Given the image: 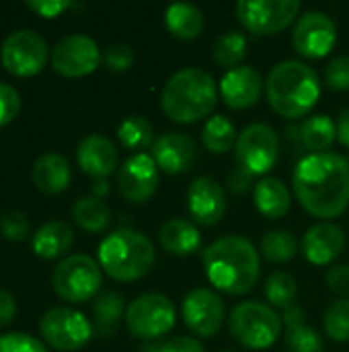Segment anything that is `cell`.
I'll list each match as a JSON object with an SVG mask.
<instances>
[{
  "instance_id": "1",
  "label": "cell",
  "mask_w": 349,
  "mask_h": 352,
  "mask_svg": "<svg viewBox=\"0 0 349 352\" xmlns=\"http://www.w3.org/2000/svg\"><path fill=\"white\" fill-rule=\"evenodd\" d=\"M294 192L306 212L335 219L349 206V163L337 153H313L292 173Z\"/></svg>"
},
{
  "instance_id": "2",
  "label": "cell",
  "mask_w": 349,
  "mask_h": 352,
  "mask_svg": "<svg viewBox=\"0 0 349 352\" xmlns=\"http://www.w3.org/2000/svg\"><path fill=\"white\" fill-rule=\"evenodd\" d=\"M204 270L218 291L226 295H245L259 280V252L249 239L241 235H226L206 248Z\"/></svg>"
},
{
  "instance_id": "3",
  "label": "cell",
  "mask_w": 349,
  "mask_h": 352,
  "mask_svg": "<svg viewBox=\"0 0 349 352\" xmlns=\"http://www.w3.org/2000/svg\"><path fill=\"white\" fill-rule=\"evenodd\" d=\"M265 93L276 113L288 120H296L306 116L319 101L321 80L315 68L306 62L284 60L269 70Z\"/></svg>"
},
{
  "instance_id": "4",
  "label": "cell",
  "mask_w": 349,
  "mask_h": 352,
  "mask_svg": "<svg viewBox=\"0 0 349 352\" xmlns=\"http://www.w3.org/2000/svg\"><path fill=\"white\" fill-rule=\"evenodd\" d=\"M218 101V89L210 72L187 66L177 70L160 91L163 111L179 124H193L208 118Z\"/></svg>"
},
{
  "instance_id": "5",
  "label": "cell",
  "mask_w": 349,
  "mask_h": 352,
  "mask_svg": "<svg viewBox=\"0 0 349 352\" xmlns=\"http://www.w3.org/2000/svg\"><path fill=\"white\" fill-rule=\"evenodd\" d=\"M152 241L134 229H119L109 233L99 245L101 268L119 283H132L146 276L154 266Z\"/></svg>"
},
{
  "instance_id": "6",
  "label": "cell",
  "mask_w": 349,
  "mask_h": 352,
  "mask_svg": "<svg viewBox=\"0 0 349 352\" xmlns=\"http://www.w3.org/2000/svg\"><path fill=\"white\" fill-rule=\"evenodd\" d=\"M230 336L245 349L263 351L276 344L282 334V318L265 303L243 301L228 318Z\"/></svg>"
},
{
  "instance_id": "7",
  "label": "cell",
  "mask_w": 349,
  "mask_h": 352,
  "mask_svg": "<svg viewBox=\"0 0 349 352\" xmlns=\"http://www.w3.org/2000/svg\"><path fill=\"white\" fill-rule=\"evenodd\" d=\"M101 280L99 264L84 254L68 256L53 268L51 274L56 295L68 303H84L95 297L101 289Z\"/></svg>"
},
{
  "instance_id": "8",
  "label": "cell",
  "mask_w": 349,
  "mask_h": 352,
  "mask_svg": "<svg viewBox=\"0 0 349 352\" xmlns=\"http://www.w3.org/2000/svg\"><path fill=\"white\" fill-rule=\"evenodd\" d=\"M175 305L160 293H144L136 297L125 311L128 330L142 340H154L165 336L175 326Z\"/></svg>"
},
{
  "instance_id": "9",
  "label": "cell",
  "mask_w": 349,
  "mask_h": 352,
  "mask_svg": "<svg viewBox=\"0 0 349 352\" xmlns=\"http://www.w3.org/2000/svg\"><path fill=\"white\" fill-rule=\"evenodd\" d=\"M234 155L241 169H245L253 177L265 175L278 161L280 138L276 130L267 124H249L237 138Z\"/></svg>"
},
{
  "instance_id": "10",
  "label": "cell",
  "mask_w": 349,
  "mask_h": 352,
  "mask_svg": "<svg viewBox=\"0 0 349 352\" xmlns=\"http://www.w3.org/2000/svg\"><path fill=\"white\" fill-rule=\"evenodd\" d=\"M47 56V41L31 29H19L10 33L0 47V62L14 76H33L41 72Z\"/></svg>"
},
{
  "instance_id": "11",
  "label": "cell",
  "mask_w": 349,
  "mask_h": 352,
  "mask_svg": "<svg viewBox=\"0 0 349 352\" xmlns=\"http://www.w3.org/2000/svg\"><path fill=\"white\" fill-rule=\"evenodd\" d=\"M43 340L56 351L72 352L82 349L93 336L91 320L70 307H53L49 309L39 324Z\"/></svg>"
},
{
  "instance_id": "12",
  "label": "cell",
  "mask_w": 349,
  "mask_h": 352,
  "mask_svg": "<svg viewBox=\"0 0 349 352\" xmlns=\"http://www.w3.org/2000/svg\"><path fill=\"white\" fill-rule=\"evenodd\" d=\"M298 0H241L237 16L255 35H274L286 29L298 14Z\"/></svg>"
},
{
  "instance_id": "13",
  "label": "cell",
  "mask_w": 349,
  "mask_h": 352,
  "mask_svg": "<svg viewBox=\"0 0 349 352\" xmlns=\"http://www.w3.org/2000/svg\"><path fill=\"white\" fill-rule=\"evenodd\" d=\"M101 62V50L97 41L84 33H72L62 37L51 50V66L66 78L86 76L97 70Z\"/></svg>"
},
{
  "instance_id": "14",
  "label": "cell",
  "mask_w": 349,
  "mask_h": 352,
  "mask_svg": "<svg viewBox=\"0 0 349 352\" xmlns=\"http://www.w3.org/2000/svg\"><path fill=\"white\" fill-rule=\"evenodd\" d=\"M335 41H337L335 21L323 10H309L294 25L292 43L296 52L306 58L327 56L333 50Z\"/></svg>"
},
{
  "instance_id": "15",
  "label": "cell",
  "mask_w": 349,
  "mask_h": 352,
  "mask_svg": "<svg viewBox=\"0 0 349 352\" xmlns=\"http://www.w3.org/2000/svg\"><path fill=\"white\" fill-rule=\"evenodd\" d=\"M185 326L200 338H212L218 334L224 322V303L210 289H193L187 293L181 305Z\"/></svg>"
},
{
  "instance_id": "16",
  "label": "cell",
  "mask_w": 349,
  "mask_h": 352,
  "mask_svg": "<svg viewBox=\"0 0 349 352\" xmlns=\"http://www.w3.org/2000/svg\"><path fill=\"white\" fill-rule=\"evenodd\" d=\"M117 188L128 202L142 204L150 200L158 188V165L150 155L136 153L119 167Z\"/></svg>"
},
{
  "instance_id": "17",
  "label": "cell",
  "mask_w": 349,
  "mask_h": 352,
  "mask_svg": "<svg viewBox=\"0 0 349 352\" xmlns=\"http://www.w3.org/2000/svg\"><path fill=\"white\" fill-rule=\"evenodd\" d=\"M187 212L204 227L218 225L226 212L224 188L208 175L193 179L187 188Z\"/></svg>"
},
{
  "instance_id": "18",
  "label": "cell",
  "mask_w": 349,
  "mask_h": 352,
  "mask_svg": "<svg viewBox=\"0 0 349 352\" xmlns=\"http://www.w3.org/2000/svg\"><path fill=\"white\" fill-rule=\"evenodd\" d=\"M150 157L167 173H183L197 161V144L183 132H165L150 146Z\"/></svg>"
},
{
  "instance_id": "19",
  "label": "cell",
  "mask_w": 349,
  "mask_h": 352,
  "mask_svg": "<svg viewBox=\"0 0 349 352\" xmlns=\"http://www.w3.org/2000/svg\"><path fill=\"white\" fill-rule=\"evenodd\" d=\"M263 93V78L253 66H239L226 70L220 80V95L232 109H245L259 101Z\"/></svg>"
},
{
  "instance_id": "20",
  "label": "cell",
  "mask_w": 349,
  "mask_h": 352,
  "mask_svg": "<svg viewBox=\"0 0 349 352\" xmlns=\"http://www.w3.org/2000/svg\"><path fill=\"white\" fill-rule=\"evenodd\" d=\"M76 161H78V167L86 175H91L95 179H105L107 175H111L117 169L119 155H117L115 144L107 136L91 134L78 142Z\"/></svg>"
},
{
  "instance_id": "21",
  "label": "cell",
  "mask_w": 349,
  "mask_h": 352,
  "mask_svg": "<svg viewBox=\"0 0 349 352\" xmlns=\"http://www.w3.org/2000/svg\"><path fill=\"white\" fill-rule=\"evenodd\" d=\"M346 248V235L339 225L319 223L313 225L302 237V252L315 266L331 264Z\"/></svg>"
},
{
  "instance_id": "22",
  "label": "cell",
  "mask_w": 349,
  "mask_h": 352,
  "mask_svg": "<svg viewBox=\"0 0 349 352\" xmlns=\"http://www.w3.org/2000/svg\"><path fill=\"white\" fill-rule=\"evenodd\" d=\"M31 177L39 192L47 196H56L70 186L72 179L70 163L66 161V157L58 153H45L37 157V161L33 163Z\"/></svg>"
},
{
  "instance_id": "23",
  "label": "cell",
  "mask_w": 349,
  "mask_h": 352,
  "mask_svg": "<svg viewBox=\"0 0 349 352\" xmlns=\"http://www.w3.org/2000/svg\"><path fill=\"white\" fill-rule=\"evenodd\" d=\"M74 243V231L64 221H49L41 225L31 239L33 252L43 260H56L70 252Z\"/></svg>"
},
{
  "instance_id": "24",
  "label": "cell",
  "mask_w": 349,
  "mask_h": 352,
  "mask_svg": "<svg viewBox=\"0 0 349 352\" xmlns=\"http://www.w3.org/2000/svg\"><path fill=\"white\" fill-rule=\"evenodd\" d=\"M160 245L175 256H191L202 248V233L185 219H171L158 231Z\"/></svg>"
},
{
  "instance_id": "25",
  "label": "cell",
  "mask_w": 349,
  "mask_h": 352,
  "mask_svg": "<svg viewBox=\"0 0 349 352\" xmlns=\"http://www.w3.org/2000/svg\"><path fill=\"white\" fill-rule=\"evenodd\" d=\"M253 200L257 210L267 219H282L292 202L288 188L276 177H261L253 188Z\"/></svg>"
},
{
  "instance_id": "26",
  "label": "cell",
  "mask_w": 349,
  "mask_h": 352,
  "mask_svg": "<svg viewBox=\"0 0 349 352\" xmlns=\"http://www.w3.org/2000/svg\"><path fill=\"white\" fill-rule=\"evenodd\" d=\"M167 29L179 39H195L204 31V14L195 4L173 2L165 10Z\"/></svg>"
},
{
  "instance_id": "27",
  "label": "cell",
  "mask_w": 349,
  "mask_h": 352,
  "mask_svg": "<svg viewBox=\"0 0 349 352\" xmlns=\"http://www.w3.org/2000/svg\"><path fill=\"white\" fill-rule=\"evenodd\" d=\"M298 136H300V142L304 144V148L311 151V155L327 153V148L337 138V124L325 113H315L302 122Z\"/></svg>"
},
{
  "instance_id": "28",
  "label": "cell",
  "mask_w": 349,
  "mask_h": 352,
  "mask_svg": "<svg viewBox=\"0 0 349 352\" xmlns=\"http://www.w3.org/2000/svg\"><path fill=\"white\" fill-rule=\"evenodd\" d=\"M72 219L86 233H101L109 227V206L95 196H82L72 206Z\"/></svg>"
},
{
  "instance_id": "29",
  "label": "cell",
  "mask_w": 349,
  "mask_h": 352,
  "mask_svg": "<svg viewBox=\"0 0 349 352\" xmlns=\"http://www.w3.org/2000/svg\"><path fill=\"white\" fill-rule=\"evenodd\" d=\"M125 303L123 297L119 293L107 291L101 297H97V301L93 303V316H95V324L93 330L101 336H109L113 334V330L117 328V324L121 322V318L125 316Z\"/></svg>"
},
{
  "instance_id": "30",
  "label": "cell",
  "mask_w": 349,
  "mask_h": 352,
  "mask_svg": "<svg viewBox=\"0 0 349 352\" xmlns=\"http://www.w3.org/2000/svg\"><path fill=\"white\" fill-rule=\"evenodd\" d=\"M237 138L239 136L234 124L222 113L210 116L202 130V142L210 153H228L237 146Z\"/></svg>"
},
{
  "instance_id": "31",
  "label": "cell",
  "mask_w": 349,
  "mask_h": 352,
  "mask_svg": "<svg viewBox=\"0 0 349 352\" xmlns=\"http://www.w3.org/2000/svg\"><path fill=\"white\" fill-rule=\"evenodd\" d=\"M261 254L274 264L290 262L298 254V239L288 229H272L261 239Z\"/></svg>"
},
{
  "instance_id": "32",
  "label": "cell",
  "mask_w": 349,
  "mask_h": 352,
  "mask_svg": "<svg viewBox=\"0 0 349 352\" xmlns=\"http://www.w3.org/2000/svg\"><path fill=\"white\" fill-rule=\"evenodd\" d=\"M117 138L125 148L142 151L154 144V130L144 116H128L117 128Z\"/></svg>"
},
{
  "instance_id": "33",
  "label": "cell",
  "mask_w": 349,
  "mask_h": 352,
  "mask_svg": "<svg viewBox=\"0 0 349 352\" xmlns=\"http://www.w3.org/2000/svg\"><path fill=\"white\" fill-rule=\"evenodd\" d=\"M247 54V37L241 31H226L214 41V60L222 68H239Z\"/></svg>"
},
{
  "instance_id": "34",
  "label": "cell",
  "mask_w": 349,
  "mask_h": 352,
  "mask_svg": "<svg viewBox=\"0 0 349 352\" xmlns=\"http://www.w3.org/2000/svg\"><path fill=\"white\" fill-rule=\"evenodd\" d=\"M296 295H298V285L290 272L278 270V272L269 274V278L265 283V297L272 305L288 309L290 305H294Z\"/></svg>"
},
{
  "instance_id": "35",
  "label": "cell",
  "mask_w": 349,
  "mask_h": 352,
  "mask_svg": "<svg viewBox=\"0 0 349 352\" xmlns=\"http://www.w3.org/2000/svg\"><path fill=\"white\" fill-rule=\"evenodd\" d=\"M325 332L331 340L337 342H348L349 340V297L348 299H337L329 305L323 318Z\"/></svg>"
},
{
  "instance_id": "36",
  "label": "cell",
  "mask_w": 349,
  "mask_h": 352,
  "mask_svg": "<svg viewBox=\"0 0 349 352\" xmlns=\"http://www.w3.org/2000/svg\"><path fill=\"white\" fill-rule=\"evenodd\" d=\"M286 346L290 352H323L325 349L321 334L306 324L286 330Z\"/></svg>"
},
{
  "instance_id": "37",
  "label": "cell",
  "mask_w": 349,
  "mask_h": 352,
  "mask_svg": "<svg viewBox=\"0 0 349 352\" xmlns=\"http://www.w3.org/2000/svg\"><path fill=\"white\" fill-rule=\"evenodd\" d=\"M31 225L21 210H4L0 214V235L10 241H23L29 237Z\"/></svg>"
},
{
  "instance_id": "38",
  "label": "cell",
  "mask_w": 349,
  "mask_h": 352,
  "mask_svg": "<svg viewBox=\"0 0 349 352\" xmlns=\"http://www.w3.org/2000/svg\"><path fill=\"white\" fill-rule=\"evenodd\" d=\"M134 50L130 43H123V41H117V43H111L105 54H103V64L107 70L111 72H123L128 70L132 64H134Z\"/></svg>"
},
{
  "instance_id": "39",
  "label": "cell",
  "mask_w": 349,
  "mask_h": 352,
  "mask_svg": "<svg viewBox=\"0 0 349 352\" xmlns=\"http://www.w3.org/2000/svg\"><path fill=\"white\" fill-rule=\"evenodd\" d=\"M0 352H47L41 340L21 334V332H10L0 336Z\"/></svg>"
},
{
  "instance_id": "40",
  "label": "cell",
  "mask_w": 349,
  "mask_h": 352,
  "mask_svg": "<svg viewBox=\"0 0 349 352\" xmlns=\"http://www.w3.org/2000/svg\"><path fill=\"white\" fill-rule=\"evenodd\" d=\"M21 111V95L14 87L0 82V128L8 126Z\"/></svg>"
},
{
  "instance_id": "41",
  "label": "cell",
  "mask_w": 349,
  "mask_h": 352,
  "mask_svg": "<svg viewBox=\"0 0 349 352\" xmlns=\"http://www.w3.org/2000/svg\"><path fill=\"white\" fill-rule=\"evenodd\" d=\"M325 80L335 91L349 89V56L333 58L325 68Z\"/></svg>"
},
{
  "instance_id": "42",
  "label": "cell",
  "mask_w": 349,
  "mask_h": 352,
  "mask_svg": "<svg viewBox=\"0 0 349 352\" xmlns=\"http://www.w3.org/2000/svg\"><path fill=\"white\" fill-rule=\"evenodd\" d=\"M327 287L341 295V299H348L349 295V264H337L327 272Z\"/></svg>"
},
{
  "instance_id": "43",
  "label": "cell",
  "mask_w": 349,
  "mask_h": 352,
  "mask_svg": "<svg viewBox=\"0 0 349 352\" xmlns=\"http://www.w3.org/2000/svg\"><path fill=\"white\" fill-rule=\"evenodd\" d=\"M70 6H72V2H68V0H31V2H27V8H31L33 12H37L39 16H45V19H53Z\"/></svg>"
},
{
  "instance_id": "44",
  "label": "cell",
  "mask_w": 349,
  "mask_h": 352,
  "mask_svg": "<svg viewBox=\"0 0 349 352\" xmlns=\"http://www.w3.org/2000/svg\"><path fill=\"white\" fill-rule=\"evenodd\" d=\"M156 352H206L200 340L189 336H177L156 346Z\"/></svg>"
},
{
  "instance_id": "45",
  "label": "cell",
  "mask_w": 349,
  "mask_h": 352,
  "mask_svg": "<svg viewBox=\"0 0 349 352\" xmlns=\"http://www.w3.org/2000/svg\"><path fill=\"white\" fill-rule=\"evenodd\" d=\"M251 186H253V175L247 173L245 169L237 167V169H232L228 173V188H230L232 194L243 196V194H247L251 190Z\"/></svg>"
},
{
  "instance_id": "46",
  "label": "cell",
  "mask_w": 349,
  "mask_h": 352,
  "mask_svg": "<svg viewBox=\"0 0 349 352\" xmlns=\"http://www.w3.org/2000/svg\"><path fill=\"white\" fill-rule=\"evenodd\" d=\"M14 314H16L14 297L8 291L0 289V328H6L14 320Z\"/></svg>"
},
{
  "instance_id": "47",
  "label": "cell",
  "mask_w": 349,
  "mask_h": 352,
  "mask_svg": "<svg viewBox=\"0 0 349 352\" xmlns=\"http://www.w3.org/2000/svg\"><path fill=\"white\" fill-rule=\"evenodd\" d=\"M282 322L286 324V328H294L304 324V311L298 305H290L288 309H284L282 314Z\"/></svg>"
},
{
  "instance_id": "48",
  "label": "cell",
  "mask_w": 349,
  "mask_h": 352,
  "mask_svg": "<svg viewBox=\"0 0 349 352\" xmlns=\"http://www.w3.org/2000/svg\"><path fill=\"white\" fill-rule=\"evenodd\" d=\"M337 138L341 144L349 146V107L341 109L339 113V122H337Z\"/></svg>"
},
{
  "instance_id": "49",
  "label": "cell",
  "mask_w": 349,
  "mask_h": 352,
  "mask_svg": "<svg viewBox=\"0 0 349 352\" xmlns=\"http://www.w3.org/2000/svg\"><path fill=\"white\" fill-rule=\"evenodd\" d=\"M107 192H109V184H107L105 179H97V182L93 184V196H95V198H103Z\"/></svg>"
},
{
  "instance_id": "50",
  "label": "cell",
  "mask_w": 349,
  "mask_h": 352,
  "mask_svg": "<svg viewBox=\"0 0 349 352\" xmlns=\"http://www.w3.org/2000/svg\"><path fill=\"white\" fill-rule=\"evenodd\" d=\"M222 352H237V351H222Z\"/></svg>"
},
{
  "instance_id": "51",
  "label": "cell",
  "mask_w": 349,
  "mask_h": 352,
  "mask_svg": "<svg viewBox=\"0 0 349 352\" xmlns=\"http://www.w3.org/2000/svg\"><path fill=\"white\" fill-rule=\"evenodd\" d=\"M348 163H349V159H348Z\"/></svg>"
}]
</instances>
